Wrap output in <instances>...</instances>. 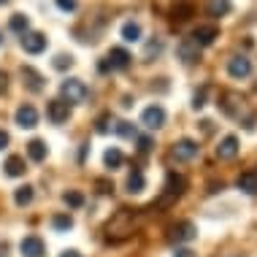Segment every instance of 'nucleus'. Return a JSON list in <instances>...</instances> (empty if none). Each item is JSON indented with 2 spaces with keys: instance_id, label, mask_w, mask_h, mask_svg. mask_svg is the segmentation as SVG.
<instances>
[{
  "instance_id": "f257e3e1",
  "label": "nucleus",
  "mask_w": 257,
  "mask_h": 257,
  "mask_svg": "<svg viewBox=\"0 0 257 257\" xmlns=\"http://www.w3.org/2000/svg\"><path fill=\"white\" fill-rule=\"evenodd\" d=\"M133 227H136V211L119 208V211L108 219L106 235H108V241H122V238H127V235L133 233Z\"/></svg>"
},
{
  "instance_id": "f03ea898",
  "label": "nucleus",
  "mask_w": 257,
  "mask_h": 257,
  "mask_svg": "<svg viewBox=\"0 0 257 257\" xmlns=\"http://www.w3.org/2000/svg\"><path fill=\"white\" fill-rule=\"evenodd\" d=\"M60 95H62V100L71 106V103H84L89 98V89L81 79H65L60 84Z\"/></svg>"
},
{
  "instance_id": "7ed1b4c3",
  "label": "nucleus",
  "mask_w": 257,
  "mask_h": 257,
  "mask_svg": "<svg viewBox=\"0 0 257 257\" xmlns=\"http://www.w3.org/2000/svg\"><path fill=\"white\" fill-rule=\"evenodd\" d=\"M184 190H187V179L182 176V173H176V171H168V176H165V192H163V198H160V206L182 198Z\"/></svg>"
},
{
  "instance_id": "20e7f679",
  "label": "nucleus",
  "mask_w": 257,
  "mask_h": 257,
  "mask_svg": "<svg viewBox=\"0 0 257 257\" xmlns=\"http://www.w3.org/2000/svg\"><path fill=\"white\" fill-rule=\"evenodd\" d=\"M198 238V225L192 219H182L176 225L168 227V241L171 244H187V241H195Z\"/></svg>"
},
{
  "instance_id": "39448f33",
  "label": "nucleus",
  "mask_w": 257,
  "mask_h": 257,
  "mask_svg": "<svg viewBox=\"0 0 257 257\" xmlns=\"http://www.w3.org/2000/svg\"><path fill=\"white\" fill-rule=\"evenodd\" d=\"M219 111L225 116H230V119H238L241 111H244V98H241V92H233V89H227V92L219 95Z\"/></svg>"
},
{
  "instance_id": "423d86ee",
  "label": "nucleus",
  "mask_w": 257,
  "mask_h": 257,
  "mask_svg": "<svg viewBox=\"0 0 257 257\" xmlns=\"http://www.w3.org/2000/svg\"><path fill=\"white\" fill-rule=\"evenodd\" d=\"M198 155H200V147L192 138H182V141H176L171 149V157L179 160V163H190V160H195Z\"/></svg>"
},
{
  "instance_id": "0eeeda50",
  "label": "nucleus",
  "mask_w": 257,
  "mask_h": 257,
  "mask_svg": "<svg viewBox=\"0 0 257 257\" xmlns=\"http://www.w3.org/2000/svg\"><path fill=\"white\" fill-rule=\"evenodd\" d=\"M46 116H49V122H54V124H65L71 119V106L62 98H54V100L46 103Z\"/></svg>"
},
{
  "instance_id": "6e6552de",
  "label": "nucleus",
  "mask_w": 257,
  "mask_h": 257,
  "mask_svg": "<svg viewBox=\"0 0 257 257\" xmlns=\"http://www.w3.org/2000/svg\"><path fill=\"white\" fill-rule=\"evenodd\" d=\"M141 124L144 127H149V130H160L165 124V108L163 106H147L141 111Z\"/></svg>"
},
{
  "instance_id": "1a4fd4ad",
  "label": "nucleus",
  "mask_w": 257,
  "mask_h": 257,
  "mask_svg": "<svg viewBox=\"0 0 257 257\" xmlns=\"http://www.w3.org/2000/svg\"><path fill=\"white\" fill-rule=\"evenodd\" d=\"M46 46H49V41H46L44 33H36V30H27L22 36V49L27 54H41L46 52Z\"/></svg>"
},
{
  "instance_id": "9d476101",
  "label": "nucleus",
  "mask_w": 257,
  "mask_h": 257,
  "mask_svg": "<svg viewBox=\"0 0 257 257\" xmlns=\"http://www.w3.org/2000/svg\"><path fill=\"white\" fill-rule=\"evenodd\" d=\"M106 62H108L111 71H127V68L133 65V54H130L127 49H122V46H114V49L108 52Z\"/></svg>"
},
{
  "instance_id": "9b49d317",
  "label": "nucleus",
  "mask_w": 257,
  "mask_h": 257,
  "mask_svg": "<svg viewBox=\"0 0 257 257\" xmlns=\"http://www.w3.org/2000/svg\"><path fill=\"white\" fill-rule=\"evenodd\" d=\"M227 73H230L233 79H246V76L252 73V60H249L246 54H233V57L227 60Z\"/></svg>"
},
{
  "instance_id": "f8f14e48",
  "label": "nucleus",
  "mask_w": 257,
  "mask_h": 257,
  "mask_svg": "<svg viewBox=\"0 0 257 257\" xmlns=\"http://www.w3.org/2000/svg\"><path fill=\"white\" fill-rule=\"evenodd\" d=\"M176 52H179V60H182L184 65H195V62H200V46L192 38H184Z\"/></svg>"
},
{
  "instance_id": "ddd939ff",
  "label": "nucleus",
  "mask_w": 257,
  "mask_h": 257,
  "mask_svg": "<svg viewBox=\"0 0 257 257\" xmlns=\"http://www.w3.org/2000/svg\"><path fill=\"white\" fill-rule=\"evenodd\" d=\"M14 119H17V124L22 130H33L38 124V111L30 106V103H25V106L17 108V114H14Z\"/></svg>"
},
{
  "instance_id": "4468645a",
  "label": "nucleus",
  "mask_w": 257,
  "mask_h": 257,
  "mask_svg": "<svg viewBox=\"0 0 257 257\" xmlns=\"http://www.w3.org/2000/svg\"><path fill=\"white\" fill-rule=\"evenodd\" d=\"M19 252H22V257H44L46 246L38 235H25V238L19 241Z\"/></svg>"
},
{
  "instance_id": "2eb2a0df",
  "label": "nucleus",
  "mask_w": 257,
  "mask_h": 257,
  "mask_svg": "<svg viewBox=\"0 0 257 257\" xmlns=\"http://www.w3.org/2000/svg\"><path fill=\"white\" fill-rule=\"evenodd\" d=\"M217 38H219V30L214 25H200V27L192 30V41H195L200 49H203V46H211Z\"/></svg>"
},
{
  "instance_id": "dca6fc26",
  "label": "nucleus",
  "mask_w": 257,
  "mask_h": 257,
  "mask_svg": "<svg viewBox=\"0 0 257 257\" xmlns=\"http://www.w3.org/2000/svg\"><path fill=\"white\" fill-rule=\"evenodd\" d=\"M22 84L30 89V92H44V87H46V81H44V76H41L33 65H22Z\"/></svg>"
},
{
  "instance_id": "f3484780",
  "label": "nucleus",
  "mask_w": 257,
  "mask_h": 257,
  "mask_svg": "<svg viewBox=\"0 0 257 257\" xmlns=\"http://www.w3.org/2000/svg\"><path fill=\"white\" fill-rule=\"evenodd\" d=\"M238 138L235 136H225L219 141V147H217V160H233L235 155H238Z\"/></svg>"
},
{
  "instance_id": "a211bd4d",
  "label": "nucleus",
  "mask_w": 257,
  "mask_h": 257,
  "mask_svg": "<svg viewBox=\"0 0 257 257\" xmlns=\"http://www.w3.org/2000/svg\"><path fill=\"white\" fill-rule=\"evenodd\" d=\"M3 171H6V176H11V179H19V176H25V171H27V165H25V157H19V155H11V157L3 163Z\"/></svg>"
},
{
  "instance_id": "6ab92c4d",
  "label": "nucleus",
  "mask_w": 257,
  "mask_h": 257,
  "mask_svg": "<svg viewBox=\"0 0 257 257\" xmlns=\"http://www.w3.org/2000/svg\"><path fill=\"white\" fill-rule=\"evenodd\" d=\"M235 187L246 195H257V171H244L238 179H235Z\"/></svg>"
},
{
  "instance_id": "aec40b11",
  "label": "nucleus",
  "mask_w": 257,
  "mask_h": 257,
  "mask_svg": "<svg viewBox=\"0 0 257 257\" xmlns=\"http://www.w3.org/2000/svg\"><path fill=\"white\" fill-rule=\"evenodd\" d=\"M230 11H233L230 0H206V14H208V17H214V19L227 17Z\"/></svg>"
},
{
  "instance_id": "412c9836",
  "label": "nucleus",
  "mask_w": 257,
  "mask_h": 257,
  "mask_svg": "<svg viewBox=\"0 0 257 257\" xmlns=\"http://www.w3.org/2000/svg\"><path fill=\"white\" fill-rule=\"evenodd\" d=\"M46 155H49V147H46V141H41V138H33V141L27 144V157H30L33 163H44Z\"/></svg>"
},
{
  "instance_id": "4be33fe9",
  "label": "nucleus",
  "mask_w": 257,
  "mask_h": 257,
  "mask_svg": "<svg viewBox=\"0 0 257 257\" xmlns=\"http://www.w3.org/2000/svg\"><path fill=\"white\" fill-rule=\"evenodd\" d=\"M124 190H127L130 195H141V192L147 190V179H144V173L138 171V168L127 176V182H124Z\"/></svg>"
},
{
  "instance_id": "5701e85b",
  "label": "nucleus",
  "mask_w": 257,
  "mask_h": 257,
  "mask_svg": "<svg viewBox=\"0 0 257 257\" xmlns=\"http://www.w3.org/2000/svg\"><path fill=\"white\" fill-rule=\"evenodd\" d=\"M124 163V155L116 147H111V149H106V155H103V165H106L108 171H114V168H119V165Z\"/></svg>"
},
{
  "instance_id": "b1692460",
  "label": "nucleus",
  "mask_w": 257,
  "mask_h": 257,
  "mask_svg": "<svg viewBox=\"0 0 257 257\" xmlns=\"http://www.w3.org/2000/svg\"><path fill=\"white\" fill-rule=\"evenodd\" d=\"M122 38L127 41V44L141 41V25H138V22H124L122 25Z\"/></svg>"
},
{
  "instance_id": "393cba45",
  "label": "nucleus",
  "mask_w": 257,
  "mask_h": 257,
  "mask_svg": "<svg viewBox=\"0 0 257 257\" xmlns=\"http://www.w3.org/2000/svg\"><path fill=\"white\" fill-rule=\"evenodd\" d=\"M9 27L14 33H19V36H25V33L30 30V19H27L25 14H14V17L9 19Z\"/></svg>"
},
{
  "instance_id": "a878e982",
  "label": "nucleus",
  "mask_w": 257,
  "mask_h": 257,
  "mask_svg": "<svg viewBox=\"0 0 257 257\" xmlns=\"http://www.w3.org/2000/svg\"><path fill=\"white\" fill-rule=\"evenodd\" d=\"M62 200H65V206H68V208H81V206H84V195H81L79 190H68V192H62Z\"/></svg>"
},
{
  "instance_id": "bb28decb",
  "label": "nucleus",
  "mask_w": 257,
  "mask_h": 257,
  "mask_svg": "<svg viewBox=\"0 0 257 257\" xmlns=\"http://www.w3.org/2000/svg\"><path fill=\"white\" fill-rule=\"evenodd\" d=\"M171 14H173V19H176V22H187V19L192 17V3H176Z\"/></svg>"
},
{
  "instance_id": "cd10ccee",
  "label": "nucleus",
  "mask_w": 257,
  "mask_h": 257,
  "mask_svg": "<svg viewBox=\"0 0 257 257\" xmlns=\"http://www.w3.org/2000/svg\"><path fill=\"white\" fill-rule=\"evenodd\" d=\"M52 227H54V230H71V227H73V217H71V214H54V217H52Z\"/></svg>"
},
{
  "instance_id": "c85d7f7f",
  "label": "nucleus",
  "mask_w": 257,
  "mask_h": 257,
  "mask_svg": "<svg viewBox=\"0 0 257 257\" xmlns=\"http://www.w3.org/2000/svg\"><path fill=\"white\" fill-rule=\"evenodd\" d=\"M30 200H33V187L30 184L19 187V190L14 192V203H17V206H27Z\"/></svg>"
},
{
  "instance_id": "c756f323",
  "label": "nucleus",
  "mask_w": 257,
  "mask_h": 257,
  "mask_svg": "<svg viewBox=\"0 0 257 257\" xmlns=\"http://www.w3.org/2000/svg\"><path fill=\"white\" fill-rule=\"evenodd\" d=\"M114 130H116V136H122V138H136V136H138V133H136V124H133V122H124V119L116 122Z\"/></svg>"
},
{
  "instance_id": "7c9ffc66",
  "label": "nucleus",
  "mask_w": 257,
  "mask_h": 257,
  "mask_svg": "<svg viewBox=\"0 0 257 257\" xmlns=\"http://www.w3.org/2000/svg\"><path fill=\"white\" fill-rule=\"evenodd\" d=\"M160 52H163V41H160V38L149 41V44H147V49H144V60H152V57H157Z\"/></svg>"
},
{
  "instance_id": "2f4dec72",
  "label": "nucleus",
  "mask_w": 257,
  "mask_h": 257,
  "mask_svg": "<svg viewBox=\"0 0 257 257\" xmlns=\"http://www.w3.org/2000/svg\"><path fill=\"white\" fill-rule=\"evenodd\" d=\"M52 65L57 68V71H65V68H71V65H73V57H71V54H57Z\"/></svg>"
},
{
  "instance_id": "473e14b6",
  "label": "nucleus",
  "mask_w": 257,
  "mask_h": 257,
  "mask_svg": "<svg viewBox=\"0 0 257 257\" xmlns=\"http://www.w3.org/2000/svg\"><path fill=\"white\" fill-rule=\"evenodd\" d=\"M108 122H111V114H103L98 116V122H95V133H108Z\"/></svg>"
},
{
  "instance_id": "72a5a7b5",
  "label": "nucleus",
  "mask_w": 257,
  "mask_h": 257,
  "mask_svg": "<svg viewBox=\"0 0 257 257\" xmlns=\"http://www.w3.org/2000/svg\"><path fill=\"white\" fill-rule=\"evenodd\" d=\"M203 106H206V87H200L198 92H195V98H192V108L200 111Z\"/></svg>"
},
{
  "instance_id": "f704fd0d",
  "label": "nucleus",
  "mask_w": 257,
  "mask_h": 257,
  "mask_svg": "<svg viewBox=\"0 0 257 257\" xmlns=\"http://www.w3.org/2000/svg\"><path fill=\"white\" fill-rule=\"evenodd\" d=\"M136 138H138V152H152L155 141H152L149 136H136Z\"/></svg>"
},
{
  "instance_id": "c9c22d12",
  "label": "nucleus",
  "mask_w": 257,
  "mask_h": 257,
  "mask_svg": "<svg viewBox=\"0 0 257 257\" xmlns=\"http://www.w3.org/2000/svg\"><path fill=\"white\" fill-rule=\"evenodd\" d=\"M95 187H98V192H103V195H108V192H114V184L106 182V179H98L95 182Z\"/></svg>"
},
{
  "instance_id": "e433bc0d",
  "label": "nucleus",
  "mask_w": 257,
  "mask_h": 257,
  "mask_svg": "<svg viewBox=\"0 0 257 257\" xmlns=\"http://www.w3.org/2000/svg\"><path fill=\"white\" fill-rule=\"evenodd\" d=\"M57 3V9L62 11H76V0H54Z\"/></svg>"
},
{
  "instance_id": "4c0bfd02",
  "label": "nucleus",
  "mask_w": 257,
  "mask_h": 257,
  "mask_svg": "<svg viewBox=\"0 0 257 257\" xmlns=\"http://www.w3.org/2000/svg\"><path fill=\"white\" fill-rule=\"evenodd\" d=\"M9 89V76H6V71H0V95Z\"/></svg>"
},
{
  "instance_id": "58836bf2",
  "label": "nucleus",
  "mask_w": 257,
  "mask_h": 257,
  "mask_svg": "<svg viewBox=\"0 0 257 257\" xmlns=\"http://www.w3.org/2000/svg\"><path fill=\"white\" fill-rule=\"evenodd\" d=\"M222 190H225V184H222V182H208V192H211V195H214V192H222Z\"/></svg>"
},
{
  "instance_id": "ea45409f",
  "label": "nucleus",
  "mask_w": 257,
  "mask_h": 257,
  "mask_svg": "<svg viewBox=\"0 0 257 257\" xmlns=\"http://www.w3.org/2000/svg\"><path fill=\"white\" fill-rule=\"evenodd\" d=\"M173 257H198V254L192 252V249H176V252H173Z\"/></svg>"
},
{
  "instance_id": "a19ab883",
  "label": "nucleus",
  "mask_w": 257,
  "mask_h": 257,
  "mask_svg": "<svg viewBox=\"0 0 257 257\" xmlns=\"http://www.w3.org/2000/svg\"><path fill=\"white\" fill-rule=\"evenodd\" d=\"M6 147H9V133L0 130V149H6Z\"/></svg>"
},
{
  "instance_id": "79ce46f5",
  "label": "nucleus",
  "mask_w": 257,
  "mask_h": 257,
  "mask_svg": "<svg viewBox=\"0 0 257 257\" xmlns=\"http://www.w3.org/2000/svg\"><path fill=\"white\" fill-rule=\"evenodd\" d=\"M60 257H84L81 252H76V249H68V252H62Z\"/></svg>"
},
{
  "instance_id": "37998d69",
  "label": "nucleus",
  "mask_w": 257,
  "mask_h": 257,
  "mask_svg": "<svg viewBox=\"0 0 257 257\" xmlns=\"http://www.w3.org/2000/svg\"><path fill=\"white\" fill-rule=\"evenodd\" d=\"M0 46H3V30H0Z\"/></svg>"
},
{
  "instance_id": "c03bdc74",
  "label": "nucleus",
  "mask_w": 257,
  "mask_h": 257,
  "mask_svg": "<svg viewBox=\"0 0 257 257\" xmlns=\"http://www.w3.org/2000/svg\"><path fill=\"white\" fill-rule=\"evenodd\" d=\"M6 3H9V0H0V6H6Z\"/></svg>"
}]
</instances>
